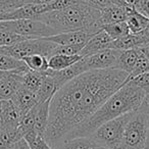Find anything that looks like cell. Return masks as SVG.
<instances>
[{"instance_id": "1", "label": "cell", "mask_w": 149, "mask_h": 149, "mask_svg": "<svg viewBox=\"0 0 149 149\" xmlns=\"http://www.w3.org/2000/svg\"><path fill=\"white\" fill-rule=\"evenodd\" d=\"M128 81V72L112 68L85 72L59 88L50 101L46 142L58 144Z\"/></svg>"}, {"instance_id": "2", "label": "cell", "mask_w": 149, "mask_h": 149, "mask_svg": "<svg viewBox=\"0 0 149 149\" xmlns=\"http://www.w3.org/2000/svg\"><path fill=\"white\" fill-rule=\"evenodd\" d=\"M145 95V92L131 81L126 82L86 122L70 131L63 140L76 137H90L104 123L123 114L136 111L140 107Z\"/></svg>"}, {"instance_id": "3", "label": "cell", "mask_w": 149, "mask_h": 149, "mask_svg": "<svg viewBox=\"0 0 149 149\" xmlns=\"http://www.w3.org/2000/svg\"><path fill=\"white\" fill-rule=\"evenodd\" d=\"M36 19L45 23L56 33L84 31L90 35L102 30L100 10L77 1L61 10L43 13Z\"/></svg>"}, {"instance_id": "4", "label": "cell", "mask_w": 149, "mask_h": 149, "mask_svg": "<svg viewBox=\"0 0 149 149\" xmlns=\"http://www.w3.org/2000/svg\"><path fill=\"white\" fill-rule=\"evenodd\" d=\"M133 112L123 114L104 123L98 127L90 137L97 145L110 149H123L125 128Z\"/></svg>"}, {"instance_id": "5", "label": "cell", "mask_w": 149, "mask_h": 149, "mask_svg": "<svg viewBox=\"0 0 149 149\" xmlns=\"http://www.w3.org/2000/svg\"><path fill=\"white\" fill-rule=\"evenodd\" d=\"M149 132V116L138 108L126 125L123 149H144Z\"/></svg>"}, {"instance_id": "6", "label": "cell", "mask_w": 149, "mask_h": 149, "mask_svg": "<svg viewBox=\"0 0 149 149\" xmlns=\"http://www.w3.org/2000/svg\"><path fill=\"white\" fill-rule=\"evenodd\" d=\"M56 46L57 44L49 41L46 38H35V39L23 40L13 45L0 47V52L17 59H23L24 57L34 54H39L48 58L52 54V51Z\"/></svg>"}, {"instance_id": "7", "label": "cell", "mask_w": 149, "mask_h": 149, "mask_svg": "<svg viewBox=\"0 0 149 149\" xmlns=\"http://www.w3.org/2000/svg\"><path fill=\"white\" fill-rule=\"evenodd\" d=\"M2 30L19 34L28 39L35 38H46L56 35V32L39 19H15V21H0Z\"/></svg>"}, {"instance_id": "8", "label": "cell", "mask_w": 149, "mask_h": 149, "mask_svg": "<svg viewBox=\"0 0 149 149\" xmlns=\"http://www.w3.org/2000/svg\"><path fill=\"white\" fill-rule=\"evenodd\" d=\"M118 54H120V50L107 48L91 55L84 56L81 58V63L84 72L116 68Z\"/></svg>"}, {"instance_id": "9", "label": "cell", "mask_w": 149, "mask_h": 149, "mask_svg": "<svg viewBox=\"0 0 149 149\" xmlns=\"http://www.w3.org/2000/svg\"><path fill=\"white\" fill-rule=\"evenodd\" d=\"M21 118V112L13 100H0V128H19Z\"/></svg>"}, {"instance_id": "10", "label": "cell", "mask_w": 149, "mask_h": 149, "mask_svg": "<svg viewBox=\"0 0 149 149\" xmlns=\"http://www.w3.org/2000/svg\"><path fill=\"white\" fill-rule=\"evenodd\" d=\"M22 74L21 72H8L0 80V100L13 99L22 87Z\"/></svg>"}, {"instance_id": "11", "label": "cell", "mask_w": 149, "mask_h": 149, "mask_svg": "<svg viewBox=\"0 0 149 149\" xmlns=\"http://www.w3.org/2000/svg\"><path fill=\"white\" fill-rule=\"evenodd\" d=\"M91 37L92 35L84 31H72L58 33L56 35L46 37V39L57 45H80L84 47Z\"/></svg>"}, {"instance_id": "12", "label": "cell", "mask_w": 149, "mask_h": 149, "mask_svg": "<svg viewBox=\"0 0 149 149\" xmlns=\"http://www.w3.org/2000/svg\"><path fill=\"white\" fill-rule=\"evenodd\" d=\"M112 41L113 40L107 35V33L105 31L100 30L99 32L92 35V37L88 40L85 46L82 48L80 55H82L84 57V56H88L96 53V52H99L101 50L107 49V48H109Z\"/></svg>"}, {"instance_id": "13", "label": "cell", "mask_w": 149, "mask_h": 149, "mask_svg": "<svg viewBox=\"0 0 149 149\" xmlns=\"http://www.w3.org/2000/svg\"><path fill=\"white\" fill-rule=\"evenodd\" d=\"M11 100L17 106L19 111L21 112L22 116H24L26 112H28L30 109H32L34 106L38 104L36 93L26 89L25 87H23V85L17 90Z\"/></svg>"}, {"instance_id": "14", "label": "cell", "mask_w": 149, "mask_h": 149, "mask_svg": "<svg viewBox=\"0 0 149 149\" xmlns=\"http://www.w3.org/2000/svg\"><path fill=\"white\" fill-rule=\"evenodd\" d=\"M126 5L112 4L100 9V21H101L102 26L107 25V24L126 22L127 17H128L126 11Z\"/></svg>"}, {"instance_id": "15", "label": "cell", "mask_w": 149, "mask_h": 149, "mask_svg": "<svg viewBox=\"0 0 149 149\" xmlns=\"http://www.w3.org/2000/svg\"><path fill=\"white\" fill-rule=\"evenodd\" d=\"M126 11L128 15L126 23L128 25L130 33L139 34L140 32H142L147 26V24L149 23L148 17L130 5H126Z\"/></svg>"}, {"instance_id": "16", "label": "cell", "mask_w": 149, "mask_h": 149, "mask_svg": "<svg viewBox=\"0 0 149 149\" xmlns=\"http://www.w3.org/2000/svg\"><path fill=\"white\" fill-rule=\"evenodd\" d=\"M143 46H145V42L143 38L139 34L130 33L125 37L113 40L110 44L109 48L123 51V50L133 49V48H140Z\"/></svg>"}, {"instance_id": "17", "label": "cell", "mask_w": 149, "mask_h": 149, "mask_svg": "<svg viewBox=\"0 0 149 149\" xmlns=\"http://www.w3.org/2000/svg\"><path fill=\"white\" fill-rule=\"evenodd\" d=\"M139 51H140V48H133V49L120 51L116 68L122 70L130 74L137 61Z\"/></svg>"}, {"instance_id": "18", "label": "cell", "mask_w": 149, "mask_h": 149, "mask_svg": "<svg viewBox=\"0 0 149 149\" xmlns=\"http://www.w3.org/2000/svg\"><path fill=\"white\" fill-rule=\"evenodd\" d=\"M51 99L46 100L42 103H38L37 108H36L35 131L37 132V134L41 135V136H44V133H45L48 122H49V108Z\"/></svg>"}, {"instance_id": "19", "label": "cell", "mask_w": 149, "mask_h": 149, "mask_svg": "<svg viewBox=\"0 0 149 149\" xmlns=\"http://www.w3.org/2000/svg\"><path fill=\"white\" fill-rule=\"evenodd\" d=\"M83 57L80 54H52L48 57V66L53 70H60L72 65Z\"/></svg>"}, {"instance_id": "20", "label": "cell", "mask_w": 149, "mask_h": 149, "mask_svg": "<svg viewBox=\"0 0 149 149\" xmlns=\"http://www.w3.org/2000/svg\"><path fill=\"white\" fill-rule=\"evenodd\" d=\"M43 74L44 76L43 79H42V83L38 91L36 92L38 103H42L46 100L51 99L57 91V88H56V85L54 83L53 79L51 78V76H49L46 72H44Z\"/></svg>"}, {"instance_id": "21", "label": "cell", "mask_w": 149, "mask_h": 149, "mask_svg": "<svg viewBox=\"0 0 149 149\" xmlns=\"http://www.w3.org/2000/svg\"><path fill=\"white\" fill-rule=\"evenodd\" d=\"M94 145H97L91 137H76L65 139L53 146V149H90Z\"/></svg>"}, {"instance_id": "22", "label": "cell", "mask_w": 149, "mask_h": 149, "mask_svg": "<svg viewBox=\"0 0 149 149\" xmlns=\"http://www.w3.org/2000/svg\"><path fill=\"white\" fill-rule=\"evenodd\" d=\"M29 70L23 59H17L10 55L0 52V70L3 72H21Z\"/></svg>"}, {"instance_id": "23", "label": "cell", "mask_w": 149, "mask_h": 149, "mask_svg": "<svg viewBox=\"0 0 149 149\" xmlns=\"http://www.w3.org/2000/svg\"><path fill=\"white\" fill-rule=\"evenodd\" d=\"M43 76V72H35V70H32L29 68L28 70L22 74V85L26 89L36 93L42 83Z\"/></svg>"}, {"instance_id": "24", "label": "cell", "mask_w": 149, "mask_h": 149, "mask_svg": "<svg viewBox=\"0 0 149 149\" xmlns=\"http://www.w3.org/2000/svg\"><path fill=\"white\" fill-rule=\"evenodd\" d=\"M21 138H23V135L19 131V128H0V149H9Z\"/></svg>"}, {"instance_id": "25", "label": "cell", "mask_w": 149, "mask_h": 149, "mask_svg": "<svg viewBox=\"0 0 149 149\" xmlns=\"http://www.w3.org/2000/svg\"><path fill=\"white\" fill-rule=\"evenodd\" d=\"M103 31L107 33V35L111 38L112 40H116L127 36L130 34L128 25L126 22H120V23H113V24H107L103 25L101 28Z\"/></svg>"}, {"instance_id": "26", "label": "cell", "mask_w": 149, "mask_h": 149, "mask_svg": "<svg viewBox=\"0 0 149 149\" xmlns=\"http://www.w3.org/2000/svg\"><path fill=\"white\" fill-rule=\"evenodd\" d=\"M23 60L27 66L32 70L39 72H44L49 68L48 66V58L46 56L39 55V54H34L27 57H24Z\"/></svg>"}, {"instance_id": "27", "label": "cell", "mask_w": 149, "mask_h": 149, "mask_svg": "<svg viewBox=\"0 0 149 149\" xmlns=\"http://www.w3.org/2000/svg\"><path fill=\"white\" fill-rule=\"evenodd\" d=\"M36 108L37 105L34 106L32 109H30L28 112H26L24 116H22L21 120L19 125V131L23 137L27 133L35 130V118H36Z\"/></svg>"}, {"instance_id": "28", "label": "cell", "mask_w": 149, "mask_h": 149, "mask_svg": "<svg viewBox=\"0 0 149 149\" xmlns=\"http://www.w3.org/2000/svg\"><path fill=\"white\" fill-rule=\"evenodd\" d=\"M24 138L28 141V143L31 146V149H53L52 146H50L43 136L37 134L35 130L27 133L24 136Z\"/></svg>"}, {"instance_id": "29", "label": "cell", "mask_w": 149, "mask_h": 149, "mask_svg": "<svg viewBox=\"0 0 149 149\" xmlns=\"http://www.w3.org/2000/svg\"><path fill=\"white\" fill-rule=\"evenodd\" d=\"M146 72H149V60L147 59V57L145 56V54L143 53L140 48L137 61H136V63H135V66H134V68H133L132 72L129 74V79H132V78L136 77L138 74H141Z\"/></svg>"}, {"instance_id": "30", "label": "cell", "mask_w": 149, "mask_h": 149, "mask_svg": "<svg viewBox=\"0 0 149 149\" xmlns=\"http://www.w3.org/2000/svg\"><path fill=\"white\" fill-rule=\"evenodd\" d=\"M26 39L28 38L19 35V34L13 33V32L6 31V30H0V47L13 45V44Z\"/></svg>"}, {"instance_id": "31", "label": "cell", "mask_w": 149, "mask_h": 149, "mask_svg": "<svg viewBox=\"0 0 149 149\" xmlns=\"http://www.w3.org/2000/svg\"><path fill=\"white\" fill-rule=\"evenodd\" d=\"M77 1L84 3V4H87L91 7H94L96 9H99V10L112 4L126 5V3L123 0H77Z\"/></svg>"}, {"instance_id": "32", "label": "cell", "mask_w": 149, "mask_h": 149, "mask_svg": "<svg viewBox=\"0 0 149 149\" xmlns=\"http://www.w3.org/2000/svg\"><path fill=\"white\" fill-rule=\"evenodd\" d=\"M129 81H131L134 85L140 88L141 90H143L145 94L149 93V72L138 74V76L132 78V79H129Z\"/></svg>"}, {"instance_id": "33", "label": "cell", "mask_w": 149, "mask_h": 149, "mask_svg": "<svg viewBox=\"0 0 149 149\" xmlns=\"http://www.w3.org/2000/svg\"><path fill=\"white\" fill-rule=\"evenodd\" d=\"M83 46L80 45H57L52 54H68V55H74V54H80ZM51 54V55H52Z\"/></svg>"}, {"instance_id": "34", "label": "cell", "mask_w": 149, "mask_h": 149, "mask_svg": "<svg viewBox=\"0 0 149 149\" xmlns=\"http://www.w3.org/2000/svg\"><path fill=\"white\" fill-rule=\"evenodd\" d=\"M76 2H77V0H53L52 2L47 4L48 13L54 10H61V9L66 8Z\"/></svg>"}, {"instance_id": "35", "label": "cell", "mask_w": 149, "mask_h": 149, "mask_svg": "<svg viewBox=\"0 0 149 149\" xmlns=\"http://www.w3.org/2000/svg\"><path fill=\"white\" fill-rule=\"evenodd\" d=\"M17 7L19 6H17V0H0V15Z\"/></svg>"}, {"instance_id": "36", "label": "cell", "mask_w": 149, "mask_h": 149, "mask_svg": "<svg viewBox=\"0 0 149 149\" xmlns=\"http://www.w3.org/2000/svg\"><path fill=\"white\" fill-rule=\"evenodd\" d=\"M9 149H31V146L28 143V141L23 137L19 140H17Z\"/></svg>"}, {"instance_id": "37", "label": "cell", "mask_w": 149, "mask_h": 149, "mask_svg": "<svg viewBox=\"0 0 149 149\" xmlns=\"http://www.w3.org/2000/svg\"><path fill=\"white\" fill-rule=\"evenodd\" d=\"M138 11L149 19V0H140V7Z\"/></svg>"}, {"instance_id": "38", "label": "cell", "mask_w": 149, "mask_h": 149, "mask_svg": "<svg viewBox=\"0 0 149 149\" xmlns=\"http://www.w3.org/2000/svg\"><path fill=\"white\" fill-rule=\"evenodd\" d=\"M139 108L142 109L143 111L149 116V93H147L146 95H145L144 99H143L142 103H141V105Z\"/></svg>"}, {"instance_id": "39", "label": "cell", "mask_w": 149, "mask_h": 149, "mask_svg": "<svg viewBox=\"0 0 149 149\" xmlns=\"http://www.w3.org/2000/svg\"><path fill=\"white\" fill-rule=\"evenodd\" d=\"M139 35H140L141 37L143 38V40H144L145 46L149 45V23L147 24V26L144 28V30H143L142 32H140V33H139Z\"/></svg>"}, {"instance_id": "40", "label": "cell", "mask_w": 149, "mask_h": 149, "mask_svg": "<svg viewBox=\"0 0 149 149\" xmlns=\"http://www.w3.org/2000/svg\"><path fill=\"white\" fill-rule=\"evenodd\" d=\"M53 0H29L27 4H48Z\"/></svg>"}, {"instance_id": "41", "label": "cell", "mask_w": 149, "mask_h": 149, "mask_svg": "<svg viewBox=\"0 0 149 149\" xmlns=\"http://www.w3.org/2000/svg\"><path fill=\"white\" fill-rule=\"evenodd\" d=\"M142 52L145 54V56L147 57V59L149 60V45H146V46H143V47H140Z\"/></svg>"}, {"instance_id": "42", "label": "cell", "mask_w": 149, "mask_h": 149, "mask_svg": "<svg viewBox=\"0 0 149 149\" xmlns=\"http://www.w3.org/2000/svg\"><path fill=\"white\" fill-rule=\"evenodd\" d=\"M29 2V0H17V6H22L24 4H27Z\"/></svg>"}, {"instance_id": "43", "label": "cell", "mask_w": 149, "mask_h": 149, "mask_svg": "<svg viewBox=\"0 0 149 149\" xmlns=\"http://www.w3.org/2000/svg\"><path fill=\"white\" fill-rule=\"evenodd\" d=\"M90 149H110V148H107L105 146H101V145H94Z\"/></svg>"}, {"instance_id": "44", "label": "cell", "mask_w": 149, "mask_h": 149, "mask_svg": "<svg viewBox=\"0 0 149 149\" xmlns=\"http://www.w3.org/2000/svg\"><path fill=\"white\" fill-rule=\"evenodd\" d=\"M7 72H3V70H0V80L2 79V78L4 77V76L7 74Z\"/></svg>"}, {"instance_id": "45", "label": "cell", "mask_w": 149, "mask_h": 149, "mask_svg": "<svg viewBox=\"0 0 149 149\" xmlns=\"http://www.w3.org/2000/svg\"><path fill=\"white\" fill-rule=\"evenodd\" d=\"M144 149H149V132H148V137H147V141H146V144H145Z\"/></svg>"}, {"instance_id": "46", "label": "cell", "mask_w": 149, "mask_h": 149, "mask_svg": "<svg viewBox=\"0 0 149 149\" xmlns=\"http://www.w3.org/2000/svg\"><path fill=\"white\" fill-rule=\"evenodd\" d=\"M0 30H2V26H1V23H0Z\"/></svg>"}]
</instances>
